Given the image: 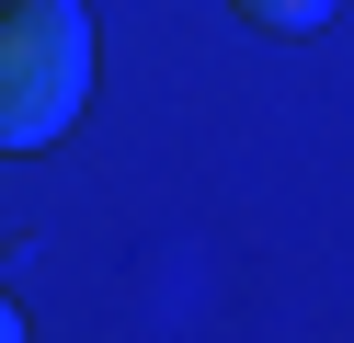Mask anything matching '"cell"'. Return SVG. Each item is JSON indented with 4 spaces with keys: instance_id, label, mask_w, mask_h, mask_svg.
<instances>
[{
    "instance_id": "6da1fadb",
    "label": "cell",
    "mask_w": 354,
    "mask_h": 343,
    "mask_svg": "<svg viewBox=\"0 0 354 343\" xmlns=\"http://www.w3.org/2000/svg\"><path fill=\"white\" fill-rule=\"evenodd\" d=\"M92 103V0H0V149H57Z\"/></svg>"
},
{
    "instance_id": "7a4b0ae2",
    "label": "cell",
    "mask_w": 354,
    "mask_h": 343,
    "mask_svg": "<svg viewBox=\"0 0 354 343\" xmlns=\"http://www.w3.org/2000/svg\"><path fill=\"white\" fill-rule=\"evenodd\" d=\"M240 23H263V35H308V23H331V0H229Z\"/></svg>"
},
{
    "instance_id": "3957f363",
    "label": "cell",
    "mask_w": 354,
    "mask_h": 343,
    "mask_svg": "<svg viewBox=\"0 0 354 343\" xmlns=\"http://www.w3.org/2000/svg\"><path fill=\"white\" fill-rule=\"evenodd\" d=\"M0 343H24V309H12V297H0Z\"/></svg>"
}]
</instances>
